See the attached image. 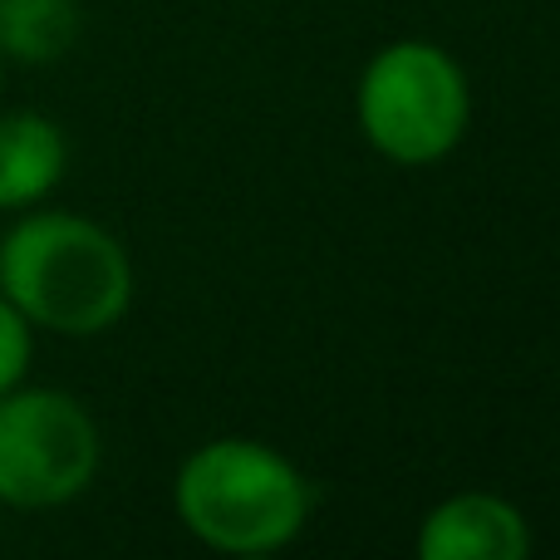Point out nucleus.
Segmentation results:
<instances>
[{
  "label": "nucleus",
  "instance_id": "obj_4",
  "mask_svg": "<svg viewBox=\"0 0 560 560\" xmlns=\"http://www.w3.org/2000/svg\"><path fill=\"white\" fill-rule=\"evenodd\" d=\"M104 463L98 423L65 388L15 384L0 394V506L49 512L89 492Z\"/></svg>",
  "mask_w": 560,
  "mask_h": 560
},
{
  "label": "nucleus",
  "instance_id": "obj_8",
  "mask_svg": "<svg viewBox=\"0 0 560 560\" xmlns=\"http://www.w3.org/2000/svg\"><path fill=\"white\" fill-rule=\"evenodd\" d=\"M30 359H35V325L0 295V394L25 384Z\"/></svg>",
  "mask_w": 560,
  "mask_h": 560
},
{
  "label": "nucleus",
  "instance_id": "obj_5",
  "mask_svg": "<svg viewBox=\"0 0 560 560\" xmlns=\"http://www.w3.org/2000/svg\"><path fill=\"white\" fill-rule=\"evenodd\" d=\"M423 560H526L532 522L497 492H453L418 526Z\"/></svg>",
  "mask_w": 560,
  "mask_h": 560
},
{
  "label": "nucleus",
  "instance_id": "obj_7",
  "mask_svg": "<svg viewBox=\"0 0 560 560\" xmlns=\"http://www.w3.org/2000/svg\"><path fill=\"white\" fill-rule=\"evenodd\" d=\"M84 10L79 0H0V59L55 65L74 49Z\"/></svg>",
  "mask_w": 560,
  "mask_h": 560
},
{
  "label": "nucleus",
  "instance_id": "obj_1",
  "mask_svg": "<svg viewBox=\"0 0 560 560\" xmlns=\"http://www.w3.org/2000/svg\"><path fill=\"white\" fill-rule=\"evenodd\" d=\"M0 295L45 335L94 339L133 305V261L94 217L30 207L0 236Z\"/></svg>",
  "mask_w": 560,
  "mask_h": 560
},
{
  "label": "nucleus",
  "instance_id": "obj_6",
  "mask_svg": "<svg viewBox=\"0 0 560 560\" xmlns=\"http://www.w3.org/2000/svg\"><path fill=\"white\" fill-rule=\"evenodd\" d=\"M69 173V138L49 114H0V212L15 217L49 202Z\"/></svg>",
  "mask_w": 560,
  "mask_h": 560
},
{
  "label": "nucleus",
  "instance_id": "obj_9",
  "mask_svg": "<svg viewBox=\"0 0 560 560\" xmlns=\"http://www.w3.org/2000/svg\"><path fill=\"white\" fill-rule=\"evenodd\" d=\"M0 79H5V59H0Z\"/></svg>",
  "mask_w": 560,
  "mask_h": 560
},
{
  "label": "nucleus",
  "instance_id": "obj_2",
  "mask_svg": "<svg viewBox=\"0 0 560 560\" xmlns=\"http://www.w3.org/2000/svg\"><path fill=\"white\" fill-rule=\"evenodd\" d=\"M177 522L222 556H276L305 532L315 492L305 472L256 438L192 447L173 482Z\"/></svg>",
  "mask_w": 560,
  "mask_h": 560
},
{
  "label": "nucleus",
  "instance_id": "obj_3",
  "mask_svg": "<svg viewBox=\"0 0 560 560\" xmlns=\"http://www.w3.org/2000/svg\"><path fill=\"white\" fill-rule=\"evenodd\" d=\"M354 124L378 158L398 167H433L467 138L472 89L433 39H394L354 84Z\"/></svg>",
  "mask_w": 560,
  "mask_h": 560
}]
</instances>
